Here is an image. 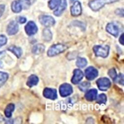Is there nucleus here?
<instances>
[{
  "label": "nucleus",
  "instance_id": "obj_1",
  "mask_svg": "<svg viewBox=\"0 0 124 124\" xmlns=\"http://www.w3.org/2000/svg\"><path fill=\"white\" fill-rule=\"evenodd\" d=\"M31 5L30 0H16L11 5L12 11L15 13H19L23 9H27Z\"/></svg>",
  "mask_w": 124,
  "mask_h": 124
},
{
  "label": "nucleus",
  "instance_id": "obj_2",
  "mask_svg": "<svg viewBox=\"0 0 124 124\" xmlns=\"http://www.w3.org/2000/svg\"><path fill=\"white\" fill-rule=\"evenodd\" d=\"M67 49V46L63 44H54L49 48L47 51V55L50 57H54L64 52Z\"/></svg>",
  "mask_w": 124,
  "mask_h": 124
},
{
  "label": "nucleus",
  "instance_id": "obj_3",
  "mask_svg": "<svg viewBox=\"0 0 124 124\" xmlns=\"http://www.w3.org/2000/svg\"><path fill=\"white\" fill-rule=\"evenodd\" d=\"M119 0H92L88 6L92 11L97 12L104 7L106 4H111L117 2Z\"/></svg>",
  "mask_w": 124,
  "mask_h": 124
},
{
  "label": "nucleus",
  "instance_id": "obj_4",
  "mask_svg": "<svg viewBox=\"0 0 124 124\" xmlns=\"http://www.w3.org/2000/svg\"><path fill=\"white\" fill-rule=\"evenodd\" d=\"M110 49L108 45H95L93 48V50L96 57L106 58L109 54Z\"/></svg>",
  "mask_w": 124,
  "mask_h": 124
},
{
  "label": "nucleus",
  "instance_id": "obj_5",
  "mask_svg": "<svg viewBox=\"0 0 124 124\" xmlns=\"http://www.w3.org/2000/svg\"><path fill=\"white\" fill-rule=\"evenodd\" d=\"M96 84L101 91H107L111 86V82L110 80L107 78H101L96 80Z\"/></svg>",
  "mask_w": 124,
  "mask_h": 124
},
{
  "label": "nucleus",
  "instance_id": "obj_6",
  "mask_svg": "<svg viewBox=\"0 0 124 124\" xmlns=\"http://www.w3.org/2000/svg\"><path fill=\"white\" fill-rule=\"evenodd\" d=\"M73 92L72 86L68 83H64L60 85L59 87V93L63 97H66L71 94Z\"/></svg>",
  "mask_w": 124,
  "mask_h": 124
},
{
  "label": "nucleus",
  "instance_id": "obj_7",
  "mask_svg": "<svg viewBox=\"0 0 124 124\" xmlns=\"http://www.w3.org/2000/svg\"><path fill=\"white\" fill-rule=\"evenodd\" d=\"M39 20L40 23L46 27L53 26L56 23L54 18L52 16L48 15L40 16Z\"/></svg>",
  "mask_w": 124,
  "mask_h": 124
},
{
  "label": "nucleus",
  "instance_id": "obj_8",
  "mask_svg": "<svg viewBox=\"0 0 124 124\" xmlns=\"http://www.w3.org/2000/svg\"><path fill=\"white\" fill-rule=\"evenodd\" d=\"M24 29L26 34L29 36L35 34L38 31L37 26L32 21L29 22L25 25Z\"/></svg>",
  "mask_w": 124,
  "mask_h": 124
},
{
  "label": "nucleus",
  "instance_id": "obj_9",
  "mask_svg": "<svg viewBox=\"0 0 124 124\" xmlns=\"http://www.w3.org/2000/svg\"><path fill=\"white\" fill-rule=\"evenodd\" d=\"M85 78L88 80H92L98 76V71L93 67H89L85 70Z\"/></svg>",
  "mask_w": 124,
  "mask_h": 124
},
{
  "label": "nucleus",
  "instance_id": "obj_10",
  "mask_svg": "<svg viewBox=\"0 0 124 124\" xmlns=\"http://www.w3.org/2000/svg\"><path fill=\"white\" fill-rule=\"evenodd\" d=\"M43 95L44 97L51 100H56L57 97V91L56 89L46 87L43 92Z\"/></svg>",
  "mask_w": 124,
  "mask_h": 124
},
{
  "label": "nucleus",
  "instance_id": "obj_11",
  "mask_svg": "<svg viewBox=\"0 0 124 124\" xmlns=\"http://www.w3.org/2000/svg\"><path fill=\"white\" fill-rule=\"evenodd\" d=\"M84 78V73L79 69H75L74 71V75L71 79V82L74 85H77Z\"/></svg>",
  "mask_w": 124,
  "mask_h": 124
},
{
  "label": "nucleus",
  "instance_id": "obj_12",
  "mask_svg": "<svg viewBox=\"0 0 124 124\" xmlns=\"http://www.w3.org/2000/svg\"><path fill=\"white\" fill-rule=\"evenodd\" d=\"M107 32L115 37H117L119 34V29L117 25L114 23H109L106 27Z\"/></svg>",
  "mask_w": 124,
  "mask_h": 124
},
{
  "label": "nucleus",
  "instance_id": "obj_13",
  "mask_svg": "<svg viewBox=\"0 0 124 124\" xmlns=\"http://www.w3.org/2000/svg\"><path fill=\"white\" fill-rule=\"evenodd\" d=\"M18 30L19 27L17 23L15 21H12L7 26V32L9 35H14L18 32Z\"/></svg>",
  "mask_w": 124,
  "mask_h": 124
},
{
  "label": "nucleus",
  "instance_id": "obj_14",
  "mask_svg": "<svg viewBox=\"0 0 124 124\" xmlns=\"http://www.w3.org/2000/svg\"><path fill=\"white\" fill-rule=\"evenodd\" d=\"M70 13L72 16H78L82 13V8L81 4L78 1H76L70 8Z\"/></svg>",
  "mask_w": 124,
  "mask_h": 124
},
{
  "label": "nucleus",
  "instance_id": "obj_15",
  "mask_svg": "<svg viewBox=\"0 0 124 124\" xmlns=\"http://www.w3.org/2000/svg\"><path fill=\"white\" fill-rule=\"evenodd\" d=\"M58 6L57 9L54 12V14L56 16H60L66 9L67 6V1L66 0H60V3Z\"/></svg>",
  "mask_w": 124,
  "mask_h": 124
},
{
  "label": "nucleus",
  "instance_id": "obj_16",
  "mask_svg": "<svg viewBox=\"0 0 124 124\" xmlns=\"http://www.w3.org/2000/svg\"><path fill=\"white\" fill-rule=\"evenodd\" d=\"M97 90L96 89H91L88 90L85 94V98L88 101H93L96 100L97 95Z\"/></svg>",
  "mask_w": 124,
  "mask_h": 124
},
{
  "label": "nucleus",
  "instance_id": "obj_17",
  "mask_svg": "<svg viewBox=\"0 0 124 124\" xmlns=\"http://www.w3.org/2000/svg\"><path fill=\"white\" fill-rule=\"evenodd\" d=\"M38 77L35 75H31L28 78L26 82V85L29 87H32L35 85H36L38 84Z\"/></svg>",
  "mask_w": 124,
  "mask_h": 124
},
{
  "label": "nucleus",
  "instance_id": "obj_18",
  "mask_svg": "<svg viewBox=\"0 0 124 124\" xmlns=\"http://www.w3.org/2000/svg\"><path fill=\"white\" fill-rule=\"evenodd\" d=\"M8 50L9 51L12 52L14 53L16 55V56L18 59L20 58V57L22 56L23 54V50L21 48L19 47L12 46L8 47Z\"/></svg>",
  "mask_w": 124,
  "mask_h": 124
},
{
  "label": "nucleus",
  "instance_id": "obj_19",
  "mask_svg": "<svg viewBox=\"0 0 124 124\" xmlns=\"http://www.w3.org/2000/svg\"><path fill=\"white\" fill-rule=\"evenodd\" d=\"M45 49V46L42 44H38L34 46L32 49V52L35 55H39L43 53Z\"/></svg>",
  "mask_w": 124,
  "mask_h": 124
},
{
  "label": "nucleus",
  "instance_id": "obj_20",
  "mask_svg": "<svg viewBox=\"0 0 124 124\" xmlns=\"http://www.w3.org/2000/svg\"><path fill=\"white\" fill-rule=\"evenodd\" d=\"M15 109V105L13 103H10L8 104L5 110V115L8 118H11L12 116V113Z\"/></svg>",
  "mask_w": 124,
  "mask_h": 124
},
{
  "label": "nucleus",
  "instance_id": "obj_21",
  "mask_svg": "<svg viewBox=\"0 0 124 124\" xmlns=\"http://www.w3.org/2000/svg\"><path fill=\"white\" fill-rule=\"evenodd\" d=\"M42 37L43 40L46 42H49L52 39V33L49 29L45 28L42 31Z\"/></svg>",
  "mask_w": 124,
  "mask_h": 124
},
{
  "label": "nucleus",
  "instance_id": "obj_22",
  "mask_svg": "<svg viewBox=\"0 0 124 124\" xmlns=\"http://www.w3.org/2000/svg\"><path fill=\"white\" fill-rule=\"evenodd\" d=\"M87 64V61L85 58L79 57L76 62V65L80 68H85Z\"/></svg>",
  "mask_w": 124,
  "mask_h": 124
},
{
  "label": "nucleus",
  "instance_id": "obj_23",
  "mask_svg": "<svg viewBox=\"0 0 124 124\" xmlns=\"http://www.w3.org/2000/svg\"><path fill=\"white\" fill-rule=\"evenodd\" d=\"M8 78V75L5 72L0 71V87H2L7 81Z\"/></svg>",
  "mask_w": 124,
  "mask_h": 124
},
{
  "label": "nucleus",
  "instance_id": "obj_24",
  "mask_svg": "<svg viewBox=\"0 0 124 124\" xmlns=\"http://www.w3.org/2000/svg\"><path fill=\"white\" fill-rule=\"evenodd\" d=\"M96 102L99 104H106L107 102V96L106 95L104 94H100L98 95V97L96 98Z\"/></svg>",
  "mask_w": 124,
  "mask_h": 124
},
{
  "label": "nucleus",
  "instance_id": "obj_25",
  "mask_svg": "<svg viewBox=\"0 0 124 124\" xmlns=\"http://www.w3.org/2000/svg\"><path fill=\"white\" fill-rule=\"evenodd\" d=\"M108 75L114 81H115V80L118 77V75H117L116 70L115 68H112V69H110L108 70Z\"/></svg>",
  "mask_w": 124,
  "mask_h": 124
},
{
  "label": "nucleus",
  "instance_id": "obj_26",
  "mask_svg": "<svg viewBox=\"0 0 124 124\" xmlns=\"http://www.w3.org/2000/svg\"><path fill=\"white\" fill-rule=\"evenodd\" d=\"M90 85H91L90 84V82L85 81L82 82V83H81L79 85L78 88L81 91H85L89 88Z\"/></svg>",
  "mask_w": 124,
  "mask_h": 124
},
{
  "label": "nucleus",
  "instance_id": "obj_27",
  "mask_svg": "<svg viewBox=\"0 0 124 124\" xmlns=\"http://www.w3.org/2000/svg\"><path fill=\"white\" fill-rule=\"evenodd\" d=\"M60 3V0H50L48 2V7L51 9L56 8Z\"/></svg>",
  "mask_w": 124,
  "mask_h": 124
},
{
  "label": "nucleus",
  "instance_id": "obj_28",
  "mask_svg": "<svg viewBox=\"0 0 124 124\" xmlns=\"http://www.w3.org/2000/svg\"><path fill=\"white\" fill-rule=\"evenodd\" d=\"M8 39L4 35H0V48L6 45L7 43Z\"/></svg>",
  "mask_w": 124,
  "mask_h": 124
},
{
  "label": "nucleus",
  "instance_id": "obj_29",
  "mask_svg": "<svg viewBox=\"0 0 124 124\" xmlns=\"http://www.w3.org/2000/svg\"><path fill=\"white\" fill-rule=\"evenodd\" d=\"M115 81L117 82L121 85H124V75L123 74H120L118 76Z\"/></svg>",
  "mask_w": 124,
  "mask_h": 124
},
{
  "label": "nucleus",
  "instance_id": "obj_30",
  "mask_svg": "<svg viewBox=\"0 0 124 124\" xmlns=\"http://www.w3.org/2000/svg\"><path fill=\"white\" fill-rule=\"evenodd\" d=\"M115 13L117 15H118L121 17H123L124 16V9L122 8H118L116 11Z\"/></svg>",
  "mask_w": 124,
  "mask_h": 124
},
{
  "label": "nucleus",
  "instance_id": "obj_31",
  "mask_svg": "<svg viewBox=\"0 0 124 124\" xmlns=\"http://www.w3.org/2000/svg\"><path fill=\"white\" fill-rule=\"evenodd\" d=\"M26 18L23 16H19L18 18V22L21 24L24 23L26 22Z\"/></svg>",
  "mask_w": 124,
  "mask_h": 124
},
{
  "label": "nucleus",
  "instance_id": "obj_32",
  "mask_svg": "<svg viewBox=\"0 0 124 124\" xmlns=\"http://www.w3.org/2000/svg\"><path fill=\"white\" fill-rule=\"evenodd\" d=\"M5 9V6L4 5H0V18L2 16Z\"/></svg>",
  "mask_w": 124,
  "mask_h": 124
},
{
  "label": "nucleus",
  "instance_id": "obj_33",
  "mask_svg": "<svg viewBox=\"0 0 124 124\" xmlns=\"http://www.w3.org/2000/svg\"><path fill=\"white\" fill-rule=\"evenodd\" d=\"M119 42L122 45H124V33H123L121 36L119 38Z\"/></svg>",
  "mask_w": 124,
  "mask_h": 124
},
{
  "label": "nucleus",
  "instance_id": "obj_34",
  "mask_svg": "<svg viewBox=\"0 0 124 124\" xmlns=\"http://www.w3.org/2000/svg\"><path fill=\"white\" fill-rule=\"evenodd\" d=\"M5 53L4 51H2V52H0V56H1L2 55H3L4 54V53ZM2 65V62L0 61V66H1Z\"/></svg>",
  "mask_w": 124,
  "mask_h": 124
},
{
  "label": "nucleus",
  "instance_id": "obj_35",
  "mask_svg": "<svg viewBox=\"0 0 124 124\" xmlns=\"http://www.w3.org/2000/svg\"><path fill=\"white\" fill-rule=\"evenodd\" d=\"M71 1H73V0H71Z\"/></svg>",
  "mask_w": 124,
  "mask_h": 124
}]
</instances>
